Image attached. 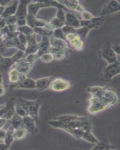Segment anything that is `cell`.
I'll return each instance as SVG.
<instances>
[{"instance_id": "d6986e66", "label": "cell", "mask_w": 120, "mask_h": 150, "mask_svg": "<svg viewBox=\"0 0 120 150\" xmlns=\"http://www.w3.org/2000/svg\"><path fill=\"white\" fill-rule=\"evenodd\" d=\"M14 64V62L11 57H4V60L0 65V67L3 70H8L11 69Z\"/></svg>"}, {"instance_id": "30bf717a", "label": "cell", "mask_w": 120, "mask_h": 150, "mask_svg": "<svg viewBox=\"0 0 120 150\" xmlns=\"http://www.w3.org/2000/svg\"><path fill=\"white\" fill-rule=\"evenodd\" d=\"M16 89H34L36 88L35 81L30 79L25 78L15 86Z\"/></svg>"}, {"instance_id": "7402d4cb", "label": "cell", "mask_w": 120, "mask_h": 150, "mask_svg": "<svg viewBox=\"0 0 120 150\" xmlns=\"http://www.w3.org/2000/svg\"><path fill=\"white\" fill-rule=\"evenodd\" d=\"M15 114V111L14 106L12 107H9L3 118L5 119L8 121V120H11Z\"/></svg>"}, {"instance_id": "f546056e", "label": "cell", "mask_w": 120, "mask_h": 150, "mask_svg": "<svg viewBox=\"0 0 120 150\" xmlns=\"http://www.w3.org/2000/svg\"><path fill=\"white\" fill-rule=\"evenodd\" d=\"M88 30H89L87 28H81V29H80L78 30H77V33L78 34H79L80 36H82L84 38H85L87 33H88Z\"/></svg>"}, {"instance_id": "4316f807", "label": "cell", "mask_w": 120, "mask_h": 150, "mask_svg": "<svg viewBox=\"0 0 120 150\" xmlns=\"http://www.w3.org/2000/svg\"><path fill=\"white\" fill-rule=\"evenodd\" d=\"M56 18L63 22H65V15L64 12L61 9H59L57 13Z\"/></svg>"}, {"instance_id": "4dcf8cb0", "label": "cell", "mask_w": 120, "mask_h": 150, "mask_svg": "<svg viewBox=\"0 0 120 150\" xmlns=\"http://www.w3.org/2000/svg\"><path fill=\"white\" fill-rule=\"evenodd\" d=\"M7 133V130H5L4 128L0 129V141H3Z\"/></svg>"}, {"instance_id": "d4e9b609", "label": "cell", "mask_w": 120, "mask_h": 150, "mask_svg": "<svg viewBox=\"0 0 120 150\" xmlns=\"http://www.w3.org/2000/svg\"><path fill=\"white\" fill-rule=\"evenodd\" d=\"M41 61L44 62H49L53 60V56L52 54L49 53H45L41 56Z\"/></svg>"}, {"instance_id": "9a60e30c", "label": "cell", "mask_w": 120, "mask_h": 150, "mask_svg": "<svg viewBox=\"0 0 120 150\" xmlns=\"http://www.w3.org/2000/svg\"><path fill=\"white\" fill-rule=\"evenodd\" d=\"M11 127L14 129L23 127V117L17 114H15L11 119Z\"/></svg>"}, {"instance_id": "44dd1931", "label": "cell", "mask_w": 120, "mask_h": 150, "mask_svg": "<svg viewBox=\"0 0 120 150\" xmlns=\"http://www.w3.org/2000/svg\"><path fill=\"white\" fill-rule=\"evenodd\" d=\"M18 31L22 33V34H24L25 36L32 35V28L26 25L22 27H18Z\"/></svg>"}, {"instance_id": "8992f818", "label": "cell", "mask_w": 120, "mask_h": 150, "mask_svg": "<svg viewBox=\"0 0 120 150\" xmlns=\"http://www.w3.org/2000/svg\"><path fill=\"white\" fill-rule=\"evenodd\" d=\"M25 74H21L17 69L13 68L11 69L8 71V80L11 83L18 84L25 78Z\"/></svg>"}, {"instance_id": "d6a6232c", "label": "cell", "mask_w": 120, "mask_h": 150, "mask_svg": "<svg viewBox=\"0 0 120 150\" xmlns=\"http://www.w3.org/2000/svg\"><path fill=\"white\" fill-rule=\"evenodd\" d=\"M6 94V89L4 84H0V97H3Z\"/></svg>"}, {"instance_id": "ffe728a7", "label": "cell", "mask_w": 120, "mask_h": 150, "mask_svg": "<svg viewBox=\"0 0 120 150\" xmlns=\"http://www.w3.org/2000/svg\"><path fill=\"white\" fill-rule=\"evenodd\" d=\"M25 52L22 50H19L16 53H15L12 56H11V58L12 59L15 63L18 61L22 60L25 57Z\"/></svg>"}, {"instance_id": "5b68a950", "label": "cell", "mask_w": 120, "mask_h": 150, "mask_svg": "<svg viewBox=\"0 0 120 150\" xmlns=\"http://www.w3.org/2000/svg\"><path fill=\"white\" fill-rule=\"evenodd\" d=\"M120 72V63L119 62L110 63V64L106 68L104 73L105 79H110Z\"/></svg>"}, {"instance_id": "3957f363", "label": "cell", "mask_w": 120, "mask_h": 150, "mask_svg": "<svg viewBox=\"0 0 120 150\" xmlns=\"http://www.w3.org/2000/svg\"><path fill=\"white\" fill-rule=\"evenodd\" d=\"M51 89L55 91H60L66 90L71 86L68 81L62 79H57L52 81L50 85Z\"/></svg>"}, {"instance_id": "2e32d148", "label": "cell", "mask_w": 120, "mask_h": 150, "mask_svg": "<svg viewBox=\"0 0 120 150\" xmlns=\"http://www.w3.org/2000/svg\"><path fill=\"white\" fill-rule=\"evenodd\" d=\"M64 2L65 3L66 6L68 7V8L74 11H77L78 12L84 11V7L81 5L79 4L77 1H64Z\"/></svg>"}, {"instance_id": "6da1fadb", "label": "cell", "mask_w": 120, "mask_h": 150, "mask_svg": "<svg viewBox=\"0 0 120 150\" xmlns=\"http://www.w3.org/2000/svg\"><path fill=\"white\" fill-rule=\"evenodd\" d=\"M49 123L53 126L64 129L76 137L93 143L99 142L91 134V126L85 117L66 115L58 117Z\"/></svg>"}, {"instance_id": "f35d334b", "label": "cell", "mask_w": 120, "mask_h": 150, "mask_svg": "<svg viewBox=\"0 0 120 150\" xmlns=\"http://www.w3.org/2000/svg\"><path fill=\"white\" fill-rule=\"evenodd\" d=\"M4 56L0 54V65L1 64V63L3 62L4 60Z\"/></svg>"}, {"instance_id": "7a4b0ae2", "label": "cell", "mask_w": 120, "mask_h": 150, "mask_svg": "<svg viewBox=\"0 0 120 150\" xmlns=\"http://www.w3.org/2000/svg\"><path fill=\"white\" fill-rule=\"evenodd\" d=\"M89 91L92 95L88 108L90 113L95 114L100 112L115 104L117 101L115 93L105 87H93L90 88Z\"/></svg>"}, {"instance_id": "1f68e13d", "label": "cell", "mask_w": 120, "mask_h": 150, "mask_svg": "<svg viewBox=\"0 0 120 150\" xmlns=\"http://www.w3.org/2000/svg\"><path fill=\"white\" fill-rule=\"evenodd\" d=\"M5 19L3 16H0V30L6 26Z\"/></svg>"}, {"instance_id": "e575fe53", "label": "cell", "mask_w": 120, "mask_h": 150, "mask_svg": "<svg viewBox=\"0 0 120 150\" xmlns=\"http://www.w3.org/2000/svg\"><path fill=\"white\" fill-rule=\"evenodd\" d=\"M113 51L115 53H118L119 54V51H120V47H119V44L114 45V46L111 47Z\"/></svg>"}, {"instance_id": "60d3db41", "label": "cell", "mask_w": 120, "mask_h": 150, "mask_svg": "<svg viewBox=\"0 0 120 150\" xmlns=\"http://www.w3.org/2000/svg\"><path fill=\"white\" fill-rule=\"evenodd\" d=\"M5 105H0V110L1 109V108H3L5 107Z\"/></svg>"}, {"instance_id": "ab89813d", "label": "cell", "mask_w": 120, "mask_h": 150, "mask_svg": "<svg viewBox=\"0 0 120 150\" xmlns=\"http://www.w3.org/2000/svg\"><path fill=\"white\" fill-rule=\"evenodd\" d=\"M3 84V76L0 73V84Z\"/></svg>"}, {"instance_id": "e0dca14e", "label": "cell", "mask_w": 120, "mask_h": 150, "mask_svg": "<svg viewBox=\"0 0 120 150\" xmlns=\"http://www.w3.org/2000/svg\"><path fill=\"white\" fill-rule=\"evenodd\" d=\"M27 131L24 127L14 129L13 130V137L15 140L22 139L27 134Z\"/></svg>"}, {"instance_id": "5bb4252c", "label": "cell", "mask_w": 120, "mask_h": 150, "mask_svg": "<svg viewBox=\"0 0 120 150\" xmlns=\"http://www.w3.org/2000/svg\"><path fill=\"white\" fill-rule=\"evenodd\" d=\"M27 1H19L15 15L17 18L27 16Z\"/></svg>"}, {"instance_id": "8fae6325", "label": "cell", "mask_w": 120, "mask_h": 150, "mask_svg": "<svg viewBox=\"0 0 120 150\" xmlns=\"http://www.w3.org/2000/svg\"><path fill=\"white\" fill-rule=\"evenodd\" d=\"M52 79L50 77H44L37 80L35 81L36 88L42 91L50 86Z\"/></svg>"}, {"instance_id": "277c9868", "label": "cell", "mask_w": 120, "mask_h": 150, "mask_svg": "<svg viewBox=\"0 0 120 150\" xmlns=\"http://www.w3.org/2000/svg\"><path fill=\"white\" fill-rule=\"evenodd\" d=\"M101 55L108 63H112L116 62L117 58L115 53L111 47L106 46L101 49Z\"/></svg>"}, {"instance_id": "83f0119b", "label": "cell", "mask_w": 120, "mask_h": 150, "mask_svg": "<svg viewBox=\"0 0 120 150\" xmlns=\"http://www.w3.org/2000/svg\"><path fill=\"white\" fill-rule=\"evenodd\" d=\"M54 34L56 38L61 39L64 38V33L62 31V30L60 29V28L56 29L54 32Z\"/></svg>"}, {"instance_id": "836d02e7", "label": "cell", "mask_w": 120, "mask_h": 150, "mask_svg": "<svg viewBox=\"0 0 120 150\" xmlns=\"http://www.w3.org/2000/svg\"><path fill=\"white\" fill-rule=\"evenodd\" d=\"M7 120L4 118H0V129L4 128L7 123Z\"/></svg>"}, {"instance_id": "ba28073f", "label": "cell", "mask_w": 120, "mask_h": 150, "mask_svg": "<svg viewBox=\"0 0 120 150\" xmlns=\"http://www.w3.org/2000/svg\"><path fill=\"white\" fill-rule=\"evenodd\" d=\"M18 4L19 1H11L10 4L5 7L1 16L6 18L11 16L15 15Z\"/></svg>"}, {"instance_id": "603a6c76", "label": "cell", "mask_w": 120, "mask_h": 150, "mask_svg": "<svg viewBox=\"0 0 120 150\" xmlns=\"http://www.w3.org/2000/svg\"><path fill=\"white\" fill-rule=\"evenodd\" d=\"M64 22L60 21L56 18H54L51 21V26L52 27H55L57 29H58L62 26H64Z\"/></svg>"}, {"instance_id": "4fadbf2b", "label": "cell", "mask_w": 120, "mask_h": 150, "mask_svg": "<svg viewBox=\"0 0 120 150\" xmlns=\"http://www.w3.org/2000/svg\"><path fill=\"white\" fill-rule=\"evenodd\" d=\"M50 42L52 47L64 51H65L67 47V44L64 41L61 39H57L56 38L52 39Z\"/></svg>"}, {"instance_id": "b9f144b4", "label": "cell", "mask_w": 120, "mask_h": 150, "mask_svg": "<svg viewBox=\"0 0 120 150\" xmlns=\"http://www.w3.org/2000/svg\"><path fill=\"white\" fill-rule=\"evenodd\" d=\"M3 37V35H1V33H0V38L2 37Z\"/></svg>"}, {"instance_id": "52a82bcc", "label": "cell", "mask_w": 120, "mask_h": 150, "mask_svg": "<svg viewBox=\"0 0 120 150\" xmlns=\"http://www.w3.org/2000/svg\"><path fill=\"white\" fill-rule=\"evenodd\" d=\"M120 9V4L118 1H113L108 2L105 5L101 12L102 15H106L110 13H114L119 11Z\"/></svg>"}, {"instance_id": "484cf974", "label": "cell", "mask_w": 120, "mask_h": 150, "mask_svg": "<svg viewBox=\"0 0 120 150\" xmlns=\"http://www.w3.org/2000/svg\"><path fill=\"white\" fill-rule=\"evenodd\" d=\"M62 31L64 33V34H74L76 32V30L73 27H71L69 26H64L62 28Z\"/></svg>"}, {"instance_id": "ac0fdd59", "label": "cell", "mask_w": 120, "mask_h": 150, "mask_svg": "<svg viewBox=\"0 0 120 150\" xmlns=\"http://www.w3.org/2000/svg\"><path fill=\"white\" fill-rule=\"evenodd\" d=\"M13 130H14V129L12 128V127L8 129L7 130L6 137H5L4 140L3 141V142L5 143L9 148L15 140L13 137Z\"/></svg>"}, {"instance_id": "cb8c5ba5", "label": "cell", "mask_w": 120, "mask_h": 150, "mask_svg": "<svg viewBox=\"0 0 120 150\" xmlns=\"http://www.w3.org/2000/svg\"><path fill=\"white\" fill-rule=\"evenodd\" d=\"M5 19L6 25H16L17 22V17L16 15L11 16Z\"/></svg>"}, {"instance_id": "8d00e7d4", "label": "cell", "mask_w": 120, "mask_h": 150, "mask_svg": "<svg viewBox=\"0 0 120 150\" xmlns=\"http://www.w3.org/2000/svg\"><path fill=\"white\" fill-rule=\"evenodd\" d=\"M9 148L7 146V145L5 144V143H0V150H8Z\"/></svg>"}, {"instance_id": "9c48e42d", "label": "cell", "mask_w": 120, "mask_h": 150, "mask_svg": "<svg viewBox=\"0 0 120 150\" xmlns=\"http://www.w3.org/2000/svg\"><path fill=\"white\" fill-rule=\"evenodd\" d=\"M23 126L27 132H34L35 131L34 119L29 115L23 117Z\"/></svg>"}, {"instance_id": "74e56055", "label": "cell", "mask_w": 120, "mask_h": 150, "mask_svg": "<svg viewBox=\"0 0 120 150\" xmlns=\"http://www.w3.org/2000/svg\"><path fill=\"white\" fill-rule=\"evenodd\" d=\"M4 8H5V7L0 6V16H1L3 15Z\"/></svg>"}, {"instance_id": "f1b7e54d", "label": "cell", "mask_w": 120, "mask_h": 150, "mask_svg": "<svg viewBox=\"0 0 120 150\" xmlns=\"http://www.w3.org/2000/svg\"><path fill=\"white\" fill-rule=\"evenodd\" d=\"M82 16L83 18L84 19L85 21L92 20L94 18L93 16L88 11L83 12Z\"/></svg>"}, {"instance_id": "d590c367", "label": "cell", "mask_w": 120, "mask_h": 150, "mask_svg": "<svg viewBox=\"0 0 120 150\" xmlns=\"http://www.w3.org/2000/svg\"><path fill=\"white\" fill-rule=\"evenodd\" d=\"M11 2V1H0V6L5 7Z\"/></svg>"}, {"instance_id": "7c38bea8", "label": "cell", "mask_w": 120, "mask_h": 150, "mask_svg": "<svg viewBox=\"0 0 120 150\" xmlns=\"http://www.w3.org/2000/svg\"><path fill=\"white\" fill-rule=\"evenodd\" d=\"M65 22L67 24L68 26L73 28L79 27L80 25V22L77 19L75 16L70 13L67 14L65 15Z\"/></svg>"}]
</instances>
